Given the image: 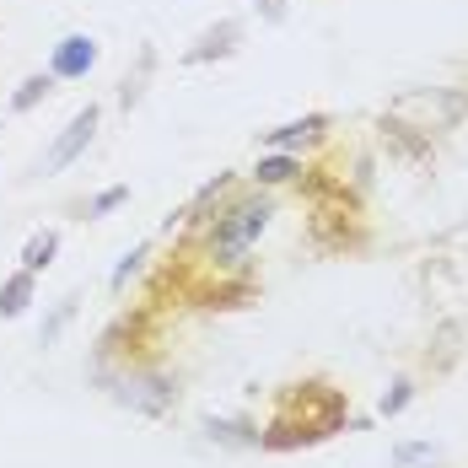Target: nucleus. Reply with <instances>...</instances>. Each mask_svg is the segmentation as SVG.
Segmentation results:
<instances>
[{
    "label": "nucleus",
    "instance_id": "1",
    "mask_svg": "<svg viewBox=\"0 0 468 468\" xmlns=\"http://www.w3.org/2000/svg\"><path fill=\"white\" fill-rule=\"evenodd\" d=\"M270 216H275V199H270V194H242V199H232V205L210 221V253H216L221 264H237V259L259 242V232L270 227Z\"/></svg>",
    "mask_w": 468,
    "mask_h": 468
},
{
    "label": "nucleus",
    "instance_id": "8",
    "mask_svg": "<svg viewBox=\"0 0 468 468\" xmlns=\"http://www.w3.org/2000/svg\"><path fill=\"white\" fill-rule=\"evenodd\" d=\"M318 130H328V113H313V119H296V124H281V130H270V135H264V145H275V151H285V145H296L302 135H318Z\"/></svg>",
    "mask_w": 468,
    "mask_h": 468
},
{
    "label": "nucleus",
    "instance_id": "7",
    "mask_svg": "<svg viewBox=\"0 0 468 468\" xmlns=\"http://www.w3.org/2000/svg\"><path fill=\"white\" fill-rule=\"evenodd\" d=\"M54 253H59V232H54V227H48V232H33L27 237V248H22V270L38 275V270L54 264Z\"/></svg>",
    "mask_w": 468,
    "mask_h": 468
},
{
    "label": "nucleus",
    "instance_id": "10",
    "mask_svg": "<svg viewBox=\"0 0 468 468\" xmlns=\"http://www.w3.org/2000/svg\"><path fill=\"white\" fill-rule=\"evenodd\" d=\"M119 205H130V184L102 188V194H97L92 205H87V216H92V221H102V216H108V210H119Z\"/></svg>",
    "mask_w": 468,
    "mask_h": 468
},
{
    "label": "nucleus",
    "instance_id": "12",
    "mask_svg": "<svg viewBox=\"0 0 468 468\" xmlns=\"http://www.w3.org/2000/svg\"><path fill=\"white\" fill-rule=\"evenodd\" d=\"M70 313H76V296H65V302L54 307V318L44 324V334H38V345H54V339H59V328H65V318H70Z\"/></svg>",
    "mask_w": 468,
    "mask_h": 468
},
{
    "label": "nucleus",
    "instance_id": "5",
    "mask_svg": "<svg viewBox=\"0 0 468 468\" xmlns=\"http://www.w3.org/2000/svg\"><path fill=\"white\" fill-rule=\"evenodd\" d=\"M33 291H38L33 270H16L11 281L0 285V318H22V313H27V302H33Z\"/></svg>",
    "mask_w": 468,
    "mask_h": 468
},
{
    "label": "nucleus",
    "instance_id": "4",
    "mask_svg": "<svg viewBox=\"0 0 468 468\" xmlns=\"http://www.w3.org/2000/svg\"><path fill=\"white\" fill-rule=\"evenodd\" d=\"M119 399L130 404V410H141V415H167L173 410V382H162V377H130L124 388H119Z\"/></svg>",
    "mask_w": 468,
    "mask_h": 468
},
{
    "label": "nucleus",
    "instance_id": "14",
    "mask_svg": "<svg viewBox=\"0 0 468 468\" xmlns=\"http://www.w3.org/2000/svg\"><path fill=\"white\" fill-rule=\"evenodd\" d=\"M410 399H415V382H393V393L382 399V415H399V410H404Z\"/></svg>",
    "mask_w": 468,
    "mask_h": 468
},
{
    "label": "nucleus",
    "instance_id": "3",
    "mask_svg": "<svg viewBox=\"0 0 468 468\" xmlns=\"http://www.w3.org/2000/svg\"><path fill=\"white\" fill-rule=\"evenodd\" d=\"M92 65H97V38H87V33H70V38H59V48H54L48 76H54V81H81Z\"/></svg>",
    "mask_w": 468,
    "mask_h": 468
},
{
    "label": "nucleus",
    "instance_id": "2",
    "mask_svg": "<svg viewBox=\"0 0 468 468\" xmlns=\"http://www.w3.org/2000/svg\"><path fill=\"white\" fill-rule=\"evenodd\" d=\"M97 119H102L97 108H81V113H76V119L65 124V135H59L54 145H48V156L38 162V173H44V178H48V173H59V167H70V162H76V156H81V151L92 145V135H97Z\"/></svg>",
    "mask_w": 468,
    "mask_h": 468
},
{
    "label": "nucleus",
    "instance_id": "11",
    "mask_svg": "<svg viewBox=\"0 0 468 468\" xmlns=\"http://www.w3.org/2000/svg\"><path fill=\"white\" fill-rule=\"evenodd\" d=\"M210 436H221V441H242V447H253L259 441V431L242 420H210Z\"/></svg>",
    "mask_w": 468,
    "mask_h": 468
},
{
    "label": "nucleus",
    "instance_id": "13",
    "mask_svg": "<svg viewBox=\"0 0 468 468\" xmlns=\"http://www.w3.org/2000/svg\"><path fill=\"white\" fill-rule=\"evenodd\" d=\"M145 253H151V248H135V253H124V264H119V270H113V291H124V285H130V275H135V270H141V259Z\"/></svg>",
    "mask_w": 468,
    "mask_h": 468
},
{
    "label": "nucleus",
    "instance_id": "9",
    "mask_svg": "<svg viewBox=\"0 0 468 468\" xmlns=\"http://www.w3.org/2000/svg\"><path fill=\"white\" fill-rule=\"evenodd\" d=\"M54 92V76H27V81H22V92L11 97V113H27V108H38V102H44V97Z\"/></svg>",
    "mask_w": 468,
    "mask_h": 468
},
{
    "label": "nucleus",
    "instance_id": "6",
    "mask_svg": "<svg viewBox=\"0 0 468 468\" xmlns=\"http://www.w3.org/2000/svg\"><path fill=\"white\" fill-rule=\"evenodd\" d=\"M291 178H302V156H285V151H275V156H259V167H253V184H259V188L291 184Z\"/></svg>",
    "mask_w": 468,
    "mask_h": 468
}]
</instances>
